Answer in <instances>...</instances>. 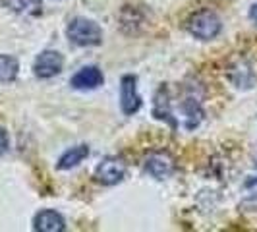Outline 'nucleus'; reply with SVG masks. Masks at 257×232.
Here are the masks:
<instances>
[{
    "label": "nucleus",
    "instance_id": "1",
    "mask_svg": "<svg viewBox=\"0 0 257 232\" xmlns=\"http://www.w3.org/2000/svg\"><path fill=\"white\" fill-rule=\"evenodd\" d=\"M226 77L234 87L249 89L257 81V64L247 54H234L226 64Z\"/></svg>",
    "mask_w": 257,
    "mask_h": 232
},
{
    "label": "nucleus",
    "instance_id": "2",
    "mask_svg": "<svg viewBox=\"0 0 257 232\" xmlns=\"http://www.w3.org/2000/svg\"><path fill=\"white\" fill-rule=\"evenodd\" d=\"M66 35L77 47H97L103 43V29L87 18H74L66 27Z\"/></svg>",
    "mask_w": 257,
    "mask_h": 232
},
{
    "label": "nucleus",
    "instance_id": "3",
    "mask_svg": "<svg viewBox=\"0 0 257 232\" xmlns=\"http://www.w3.org/2000/svg\"><path fill=\"white\" fill-rule=\"evenodd\" d=\"M186 29L190 31V35L201 41H211L220 33L222 22L213 10H199L190 16V20L186 22Z\"/></svg>",
    "mask_w": 257,
    "mask_h": 232
},
{
    "label": "nucleus",
    "instance_id": "4",
    "mask_svg": "<svg viewBox=\"0 0 257 232\" xmlns=\"http://www.w3.org/2000/svg\"><path fill=\"white\" fill-rule=\"evenodd\" d=\"M126 172H128V165H126L124 159H120V157H106L95 168V178H97V182H101L103 186H114V184H118V182H122L126 178Z\"/></svg>",
    "mask_w": 257,
    "mask_h": 232
},
{
    "label": "nucleus",
    "instance_id": "5",
    "mask_svg": "<svg viewBox=\"0 0 257 232\" xmlns=\"http://www.w3.org/2000/svg\"><path fill=\"white\" fill-rule=\"evenodd\" d=\"M64 68V58L58 51H43L35 58L33 64V74L41 79H51V77L58 76Z\"/></svg>",
    "mask_w": 257,
    "mask_h": 232
},
{
    "label": "nucleus",
    "instance_id": "6",
    "mask_svg": "<svg viewBox=\"0 0 257 232\" xmlns=\"http://www.w3.org/2000/svg\"><path fill=\"white\" fill-rule=\"evenodd\" d=\"M120 108L124 114H136L142 108V97L138 93V77L124 76L120 81Z\"/></svg>",
    "mask_w": 257,
    "mask_h": 232
},
{
    "label": "nucleus",
    "instance_id": "7",
    "mask_svg": "<svg viewBox=\"0 0 257 232\" xmlns=\"http://www.w3.org/2000/svg\"><path fill=\"white\" fill-rule=\"evenodd\" d=\"M145 170L157 178V180H165L174 172V159L170 157L168 151H153L145 157Z\"/></svg>",
    "mask_w": 257,
    "mask_h": 232
},
{
    "label": "nucleus",
    "instance_id": "8",
    "mask_svg": "<svg viewBox=\"0 0 257 232\" xmlns=\"http://www.w3.org/2000/svg\"><path fill=\"white\" fill-rule=\"evenodd\" d=\"M104 76L97 66H83L81 70H77L70 79V85L74 89H97L99 85H103Z\"/></svg>",
    "mask_w": 257,
    "mask_h": 232
},
{
    "label": "nucleus",
    "instance_id": "9",
    "mask_svg": "<svg viewBox=\"0 0 257 232\" xmlns=\"http://www.w3.org/2000/svg\"><path fill=\"white\" fill-rule=\"evenodd\" d=\"M33 228L37 232H62L66 230V220L58 211L43 209L33 219Z\"/></svg>",
    "mask_w": 257,
    "mask_h": 232
},
{
    "label": "nucleus",
    "instance_id": "10",
    "mask_svg": "<svg viewBox=\"0 0 257 232\" xmlns=\"http://www.w3.org/2000/svg\"><path fill=\"white\" fill-rule=\"evenodd\" d=\"M89 157V147L87 145H76L72 149H68L60 159H58V170H70V168L77 167L79 163H83Z\"/></svg>",
    "mask_w": 257,
    "mask_h": 232
},
{
    "label": "nucleus",
    "instance_id": "11",
    "mask_svg": "<svg viewBox=\"0 0 257 232\" xmlns=\"http://www.w3.org/2000/svg\"><path fill=\"white\" fill-rule=\"evenodd\" d=\"M18 72H20L18 58L10 56V54H0V81L10 83L18 77Z\"/></svg>",
    "mask_w": 257,
    "mask_h": 232
},
{
    "label": "nucleus",
    "instance_id": "12",
    "mask_svg": "<svg viewBox=\"0 0 257 232\" xmlns=\"http://www.w3.org/2000/svg\"><path fill=\"white\" fill-rule=\"evenodd\" d=\"M4 4L12 12L22 14V16H35L41 12V6H43L41 0H4Z\"/></svg>",
    "mask_w": 257,
    "mask_h": 232
},
{
    "label": "nucleus",
    "instance_id": "13",
    "mask_svg": "<svg viewBox=\"0 0 257 232\" xmlns=\"http://www.w3.org/2000/svg\"><path fill=\"white\" fill-rule=\"evenodd\" d=\"M240 209L245 211V213H253V211H257V192L245 195L244 199L240 201Z\"/></svg>",
    "mask_w": 257,
    "mask_h": 232
},
{
    "label": "nucleus",
    "instance_id": "14",
    "mask_svg": "<svg viewBox=\"0 0 257 232\" xmlns=\"http://www.w3.org/2000/svg\"><path fill=\"white\" fill-rule=\"evenodd\" d=\"M8 145H10V142H8V134H6V130L0 128V155H4L6 151H8Z\"/></svg>",
    "mask_w": 257,
    "mask_h": 232
},
{
    "label": "nucleus",
    "instance_id": "15",
    "mask_svg": "<svg viewBox=\"0 0 257 232\" xmlns=\"http://www.w3.org/2000/svg\"><path fill=\"white\" fill-rule=\"evenodd\" d=\"M249 20H251L253 24H257V4H253V6L249 8Z\"/></svg>",
    "mask_w": 257,
    "mask_h": 232
}]
</instances>
